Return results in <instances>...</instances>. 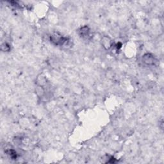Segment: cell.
<instances>
[{
  "label": "cell",
  "instance_id": "cell-2",
  "mask_svg": "<svg viewBox=\"0 0 164 164\" xmlns=\"http://www.w3.org/2000/svg\"><path fill=\"white\" fill-rule=\"evenodd\" d=\"M143 62L148 66H152L154 65L155 63V58L150 53L145 54L142 57Z\"/></svg>",
  "mask_w": 164,
  "mask_h": 164
},
{
  "label": "cell",
  "instance_id": "cell-3",
  "mask_svg": "<svg viewBox=\"0 0 164 164\" xmlns=\"http://www.w3.org/2000/svg\"><path fill=\"white\" fill-rule=\"evenodd\" d=\"M79 34L81 37H83L84 39H89L91 37L90 30L87 26L81 27L79 30Z\"/></svg>",
  "mask_w": 164,
  "mask_h": 164
},
{
  "label": "cell",
  "instance_id": "cell-4",
  "mask_svg": "<svg viewBox=\"0 0 164 164\" xmlns=\"http://www.w3.org/2000/svg\"><path fill=\"white\" fill-rule=\"evenodd\" d=\"M102 44L105 49L108 50L112 47V41L110 37H107V36H105V37H104L102 39Z\"/></svg>",
  "mask_w": 164,
  "mask_h": 164
},
{
  "label": "cell",
  "instance_id": "cell-1",
  "mask_svg": "<svg viewBox=\"0 0 164 164\" xmlns=\"http://www.w3.org/2000/svg\"><path fill=\"white\" fill-rule=\"evenodd\" d=\"M51 42H53L57 45H62L68 42V39L66 37H63V36L58 33H54L50 37Z\"/></svg>",
  "mask_w": 164,
  "mask_h": 164
}]
</instances>
